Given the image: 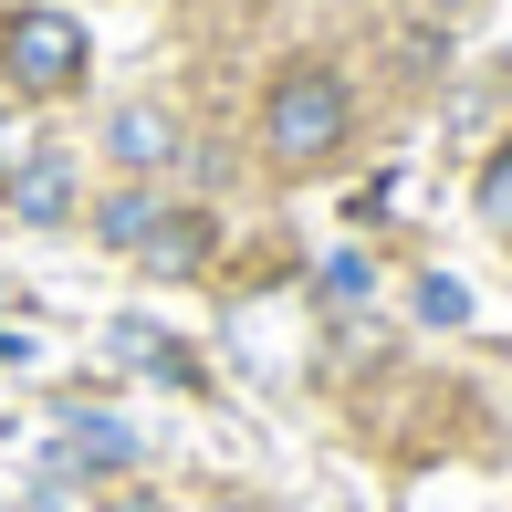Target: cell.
Returning a JSON list of instances; mask_svg holds the SVG:
<instances>
[{"label":"cell","mask_w":512,"mask_h":512,"mask_svg":"<svg viewBox=\"0 0 512 512\" xmlns=\"http://www.w3.org/2000/svg\"><path fill=\"white\" fill-rule=\"evenodd\" d=\"M418 314H429V324H460V314H471V293H460L450 272H429V283H418Z\"/></svg>","instance_id":"obj_9"},{"label":"cell","mask_w":512,"mask_h":512,"mask_svg":"<svg viewBox=\"0 0 512 512\" xmlns=\"http://www.w3.org/2000/svg\"><path fill=\"white\" fill-rule=\"evenodd\" d=\"M147 230H157V189H115V199L95 209V241H105V251H136Z\"/></svg>","instance_id":"obj_6"},{"label":"cell","mask_w":512,"mask_h":512,"mask_svg":"<svg viewBox=\"0 0 512 512\" xmlns=\"http://www.w3.org/2000/svg\"><path fill=\"white\" fill-rule=\"evenodd\" d=\"M126 512H157V502H126Z\"/></svg>","instance_id":"obj_10"},{"label":"cell","mask_w":512,"mask_h":512,"mask_svg":"<svg viewBox=\"0 0 512 512\" xmlns=\"http://www.w3.org/2000/svg\"><path fill=\"white\" fill-rule=\"evenodd\" d=\"M471 209H481V230H492V241H512V136L492 157H481V178H471Z\"/></svg>","instance_id":"obj_7"},{"label":"cell","mask_w":512,"mask_h":512,"mask_svg":"<svg viewBox=\"0 0 512 512\" xmlns=\"http://www.w3.org/2000/svg\"><path fill=\"white\" fill-rule=\"evenodd\" d=\"M209 251H220L209 209H157V230L136 241V262H147L157 283H189V272H209Z\"/></svg>","instance_id":"obj_3"},{"label":"cell","mask_w":512,"mask_h":512,"mask_svg":"<svg viewBox=\"0 0 512 512\" xmlns=\"http://www.w3.org/2000/svg\"><path fill=\"white\" fill-rule=\"evenodd\" d=\"M345 136H356V95H345L335 63H283L262 95V157L283 178H314L345 157Z\"/></svg>","instance_id":"obj_1"},{"label":"cell","mask_w":512,"mask_h":512,"mask_svg":"<svg viewBox=\"0 0 512 512\" xmlns=\"http://www.w3.org/2000/svg\"><path fill=\"white\" fill-rule=\"evenodd\" d=\"M105 147H115V168L147 178V168H168V157H178V115H168V105H115Z\"/></svg>","instance_id":"obj_4"},{"label":"cell","mask_w":512,"mask_h":512,"mask_svg":"<svg viewBox=\"0 0 512 512\" xmlns=\"http://www.w3.org/2000/svg\"><path fill=\"white\" fill-rule=\"evenodd\" d=\"M11 209L32 230H53L63 209H74V157H53V147H32V168H11Z\"/></svg>","instance_id":"obj_5"},{"label":"cell","mask_w":512,"mask_h":512,"mask_svg":"<svg viewBox=\"0 0 512 512\" xmlns=\"http://www.w3.org/2000/svg\"><path fill=\"white\" fill-rule=\"evenodd\" d=\"M74 460H95V471H126V460H136V439L115 429V418H74Z\"/></svg>","instance_id":"obj_8"},{"label":"cell","mask_w":512,"mask_h":512,"mask_svg":"<svg viewBox=\"0 0 512 512\" xmlns=\"http://www.w3.org/2000/svg\"><path fill=\"white\" fill-rule=\"evenodd\" d=\"M95 74V42H84V21L74 11H0V84H11L21 105H53V95H74V84Z\"/></svg>","instance_id":"obj_2"}]
</instances>
